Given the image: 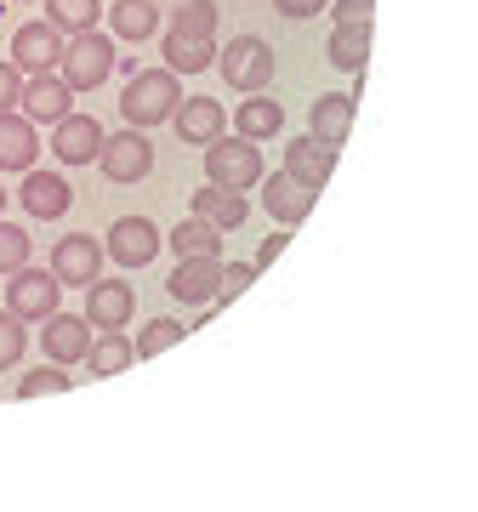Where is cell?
Returning <instances> with one entry per match:
<instances>
[{"mask_svg": "<svg viewBox=\"0 0 478 512\" xmlns=\"http://www.w3.org/2000/svg\"><path fill=\"white\" fill-rule=\"evenodd\" d=\"M177 103H183V86H177V74H166V69L131 74L126 92H120V114H126L131 131H148V126H160V120H171Z\"/></svg>", "mask_w": 478, "mask_h": 512, "instance_id": "1", "label": "cell"}, {"mask_svg": "<svg viewBox=\"0 0 478 512\" xmlns=\"http://www.w3.org/2000/svg\"><path fill=\"white\" fill-rule=\"evenodd\" d=\"M114 40L97 35V29H86V35H63V57H57V80L69 86V92H97L103 80L114 74Z\"/></svg>", "mask_w": 478, "mask_h": 512, "instance_id": "2", "label": "cell"}, {"mask_svg": "<svg viewBox=\"0 0 478 512\" xmlns=\"http://www.w3.org/2000/svg\"><path fill=\"white\" fill-rule=\"evenodd\" d=\"M205 177L211 188L222 194H245V188H257L268 171H262V148L245 143V137H217V143H205Z\"/></svg>", "mask_w": 478, "mask_h": 512, "instance_id": "3", "label": "cell"}, {"mask_svg": "<svg viewBox=\"0 0 478 512\" xmlns=\"http://www.w3.org/2000/svg\"><path fill=\"white\" fill-rule=\"evenodd\" d=\"M211 69H222V80H228L234 92L257 97V92H268V80H274V46L262 35H234L228 52H217Z\"/></svg>", "mask_w": 478, "mask_h": 512, "instance_id": "4", "label": "cell"}, {"mask_svg": "<svg viewBox=\"0 0 478 512\" xmlns=\"http://www.w3.org/2000/svg\"><path fill=\"white\" fill-rule=\"evenodd\" d=\"M12 285H6V313L18 319V325H46L57 313V296H63V285H57L46 268H18V274H6Z\"/></svg>", "mask_w": 478, "mask_h": 512, "instance_id": "5", "label": "cell"}, {"mask_svg": "<svg viewBox=\"0 0 478 512\" xmlns=\"http://www.w3.org/2000/svg\"><path fill=\"white\" fill-rule=\"evenodd\" d=\"M97 165H103L109 183H143L148 171H154V143H148L143 131L126 126V131H114V137H103Z\"/></svg>", "mask_w": 478, "mask_h": 512, "instance_id": "6", "label": "cell"}, {"mask_svg": "<svg viewBox=\"0 0 478 512\" xmlns=\"http://www.w3.org/2000/svg\"><path fill=\"white\" fill-rule=\"evenodd\" d=\"M46 274H52L57 285H80V291H86V285L103 279V245H97L92 234H63L52 245V268H46Z\"/></svg>", "mask_w": 478, "mask_h": 512, "instance_id": "7", "label": "cell"}, {"mask_svg": "<svg viewBox=\"0 0 478 512\" xmlns=\"http://www.w3.org/2000/svg\"><path fill=\"white\" fill-rule=\"evenodd\" d=\"M57 57H63V35H57L46 18L12 29V57H6V63H12L18 74H52Z\"/></svg>", "mask_w": 478, "mask_h": 512, "instance_id": "8", "label": "cell"}, {"mask_svg": "<svg viewBox=\"0 0 478 512\" xmlns=\"http://www.w3.org/2000/svg\"><path fill=\"white\" fill-rule=\"evenodd\" d=\"M18 109H23L29 126H57L63 114H74V92L57 80V74H23Z\"/></svg>", "mask_w": 478, "mask_h": 512, "instance_id": "9", "label": "cell"}, {"mask_svg": "<svg viewBox=\"0 0 478 512\" xmlns=\"http://www.w3.org/2000/svg\"><path fill=\"white\" fill-rule=\"evenodd\" d=\"M160 245H166V239H160V228H154L148 217H120V222L109 228V245H103V256H114L120 268H148V262L160 256Z\"/></svg>", "mask_w": 478, "mask_h": 512, "instance_id": "10", "label": "cell"}, {"mask_svg": "<svg viewBox=\"0 0 478 512\" xmlns=\"http://www.w3.org/2000/svg\"><path fill=\"white\" fill-rule=\"evenodd\" d=\"M131 313H137V291L126 279H97L86 285V325L92 330H126Z\"/></svg>", "mask_w": 478, "mask_h": 512, "instance_id": "11", "label": "cell"}, {"mask_svg": "<svg viewBox=\"0 0 478 512\" xmlns=\"http://www.w3.org/2000/svg\"><path fill=\"white\" fill-rule=\"evenodd\" d=\"M217 274H222V256H188V262L171 268L166 291L177 302H188V308H211L217 302Z\"/></svg>", "mask_w": 478, "mask_h": 512, "instance_id": "12", "label": "cell"}, {"mask_svg": "<svg viewBox=\"0 0 478 512\" xmlns=\"http://www.w3.org/2000/svg\"><path fill=\"white\" fill-rule=\"evenodd\" d=\"M103 137H109V131L97 126L92 114H63V120L52 126V154L63 165H92L97 148H103Z\"/></svg>", "mask_w": 478, "mask_h": 512, "instance_id": "13", "label": "cell"}, {"mask_svg": "<svg viewBox=\"0 0 478 512\" xmlns=\"http://www.w3.org/2000/svg\"><path fill=\"white\" fill-rule=\"evenodd\" d=\"M171 126H177V137H183L188 148H205V143H217V137H222L228 109H222L217 97H183L177 114H171Z\"/></svg>", "mask_w": 478, "mask_h": 512, "instance_id": "14", "label": "cell"}, {"mask_svg": "<svg viewBox=\"0 0 478 512\" xmlns=\"http://www.w3.org/2000/svg\"><path fill=\"white\" fill-rule=\"evenodd\" d=\"M279 171L319 194V188L331 183V171H336V148L313 143V137H291V143H285V165H279Z\"/></svg>", "mask_w": 478, "mask_h": 512, "instance_id": "15", "label": "cell"}, {"mask_svg": "<svg viewBox=\"0 0 478 512\" xmlns=\"http://www.w3.org/2000/svg\"><path fill=\"white\" fill-rule=\"evenodd\" d=\"M40 342H46V359H52L57 370L80 365V359H86V348H92V325H86L80 313H52V319H46V330H40Z\"/></svg>", "mask_w": 478, "mask_h": 512, "instance_id": "16", "label": "cell"}, {"mask_svg": "<svg viewBox=\"0 0 478 512\" xmlns=\"http://www.w3.org/2000/svg\"><path fill=\"white\" fill-rule=\"evenodd\" d=\"M353 103H359L353 92H319V103L308 109V137H313V143H325V148H342V143H348Z\"/></svg>", "mask_w": 478, "mask_h": 512, "instance_id": "17", "label": "cell"}, {"mask_svg": "<svg viewBox=\"0 0 478 512\" xmlns=\"http://www.w3.org/2000/svg\"><path fill=\"white\" fill-rule=\"evenodd\" d=\"M18 200H23V211L29 217H40V222H57L63 211L74 205V188L57 177V171H23V188H18Z\"/></svg>", "mask_w": 478, "mask_h": 512, "instance_id": "18", "label": "cell"}, {"mask_svg": "<svg viewBox=\"0 0 478 512\" xmlns=\"http://www.w3.org/2000/svg\"><path fill=\"white\" fill-rule=\"evenodd\" d=\"M262 205H268V217L274 222H285V228H296V222H308V211H313V188H302L296 177H285V171H274V177H262Z\"/></svg>", "mask_w": 478, "mask_h": 512, "instance_id": "19", "label": "cell"}, {"mask_svg": "<svg viewBox=\"0 0 478 512\" xmlns=\"http://www.w3.org/2000/svg\"><path fill=\"white\" fill-rule=\"evenodd\" d=\"M35 154H40V131L18 109H6L0 114V171H35Z\"/></svg>", "mask_w": 478, "mask_h": 512, "instance_id": "20", "label": "cell"}, {"mask_svg": "<svg viewBox=\"0 0 478 512\" xmlns=\"http://www.w3.org/2000/svg\"><path fill=\"white\" fill-rule=\"evenodd\" d=\"M188 211H194L205 228L228 234V228H239V222H245V211H251V205H245V194H222V188L205 183V188H194V194H188Z\"/></svg>", "mask_w": 478, "mask_h": 512, "instance_id": "21", "label": "cell"}, {"mask_svg": "<svg viewBox=\"0 0 478 512\" xmlns=\"http://www.w3.org/2000/svg\"><path fill=\"white\" fill-rule=\"evenodd\" d=\"M279 126H285V109H279L268 92L245 97V103L234 109V137H245V143H268Z\"/></svg>", "mask_w": 478, "mask_h": 512, "instance_id": "22", "label": "cell"}, {"mask_svg": "<svg viewBox=\"0 0 478 512\" xmlns=\"http://www.w3.org/2000/svg\"><path fill=\"white\" fill-rule=\"evenodd\" d=\"M160 57H166V74H200V69H211V63H217V40H194V35L166 29Z\"/></svg>", "mask_w": 478, "mask_h": 512, "instance_id": "23", "label": "cell"}, {"mask_svg": "<svg viewBox=\"0 0 478 512\" xmlns=\"http://www.w3.org/2000/svg\"><path fill=\"white\" fill-rule=\"evenodd\" d=\"M86 365H92V376H120L126 365H137L131 336H126V330H97L92 348H86Z\"/></svg>", "mask_w": 478, "mask_h": 512, "instance_id": "24", "label": "cell"}, {"mask_svg": "<svg viewBox=\"0 0 478 512\" xmlns=\"http://www.w3.org/2000/svg\"><path fill=\"white\" fill-rule=\"evenodd\" d=\"M109 23H114L120 40H148L154 29H160V12H154V0H114Z\"/></svg>", "mask_w": 478, "mask_h": 512, "instance_id": "25", "label": "cell"}, {"mask_svg": "<svg viewBox=\"0 0 478 512\" xmlns=\"http://www.w3.org/2000/svg\"><path fill=\"white\" fill-rule=\"evenodd\" d=\"M103 18V0H46V23L57 35H86Z\"/></svg>", "mask_w": 478, "mask_h": 512, "instance_id": "26", "label": "cell"}, {"mask_svg": "<svg viewBox=\"0 0 478 512\" xmlns=\"http://www.w3.org/2000/svg\"><path fill=\"white\" fill-rule=\"evenodd\" d=\"M171 251H177V262H188V256H222V234L217 228H205L200 217H188V222H177L171 228V239H166Z\"/></svg>", "mask_w": 478, "mask_h": 512, "instance_id": "27", "label": "cell"}, {"mask_svg": "<svg viewBox=\"0 0 478 512\" xmlns=\"http://www.w3.org/2000/svg\"><path fill=\"white\" fill-rule=\"evenodd\" d=\"M370 57V29H331V63L348 74H365Z\"/></svg>", "mask_w": 478, "mask_h": 512, "instance_id": "28", "label": "cell"}, {"mask_svg": "<svg viewBox=\"0 0 478 512\" xmlns=\"http://www.w3.org/2000/svg\"><path fill=\"white\" fill-rule=\"evenodd\" d=\"M171 29L177 35H194V40H217V0H183Z\"/></svg>", "mask_w": 478, "mask_h": 512, "instance_id": "29", "label": "cell"}, {"mask_svg": "<svg viewBox=\"0 0 478 512\" xmlns=\"http://www.w3.org/2000/svg\"><path fill=\"white\" fill-rule=\"evenodd\" d=\"M183 336H188V325H183V319H148V325H143V336L131 342V353H137V359H154V353L177 348Z\"/></svg>", "mask_w": 478, "mask_h": 512, "instance_id": "30", "label": "cell"}, {"mask_svg": "<svg viewBox=\"0 0 478 512\" xmlns=\"http://www.w3.org/2000/svg\"><path fill=\"white\" fill-rule=\"evenodd\" d=\"M29 251H35L29 228H18V222L0 217V274H18V268H29Z\"/></svg>", "mask_w": 478, "mask_h": 512, "instance_id": "31", "label": "cell"}, {"mask_svg": "<svg viewBox=\"0 0 478 512\" xmlns=\"http://www.w3.org/2000/svg\"><path fill=\"white\" fill-rule=\"evenodd\" d=\"M69 382H74V376H63L57 365H40L35 376H23V382H18V399H40V393H69Z\"/></svg>", "mask_w": 478, "mask_h": 512, "instance_id": "32", "label": "cell"}, {"mask_svg": "<svg viewBox=\"0 0 478 512\" xmlns=\"http://www.w3.org/2000/svg\"><path fill=\"white\" fill-rule=\"evenodd\" d=\"M23 348H29V330H23L18 319H12V313H0V370L18 365Z\"/></svg>", "mask_w": 478, "mask_h": 512, "instance_id": "33", "label": "cell"}, {"mask_svg": "<svg viewBox=\"0 0 478 512\" xmlns=\"http://www.w3.org/2000/svg\"><path fill=\"white\" fill-rule=\"evenodd\" d=\"M251 279H257V268H251V262H228V268L217 274V302H234Z\"/></svg>", "mask_w": 478, "mask_h": 512, "instance_id": "34", "label": "cell"}, {"mask_svg": "<svg viewBox=\"0 0 478 512\" xmlns=\"http://www.w3.org/2000/svg\"><path fill=\"white\" fill-rule=\"evenodd\" d=\"M370 12H376V0H336V29H370Z\"/></svg>", "mask_w": 478, "mask_h": 512, "instance_id": "35", "label": "cell"}, {"mask_svg": "<svg viewBox=\"0 0 478 512\" xmlns=\"http://www.w3.org/2000/svg\"><path fill=\"white\" fill-rule=\"evenodd\" d=\"M18 92H23V74L12 69L6 57H0V114H6V109H18Z\"/></svg>", "mask_w": 478, "mask_h": 512, "instance_id": "36", "label": "cell"}, {"mask_svg": "<svg viewBox=\"0 0 478 512\" xmlns=\"http://www.w3.org/2000/svg\"><path fill=\"white\" fill-rule=\"evenodd\" d=\"M274 6L285 12V18H319V12H325L331 0H274Z\"/></svg>", "mask_w": 478, "mask_h": 512, "instance_id": "37", "label": "cell"}, {"mask_svg": "<svg viewBox=\"0 0 478 512\" xmlns=\"http://www.w3.org/2000/svg\"><path fill=\"white\" fill-rule=\"evenodd\" d=\"M285 245H291V234H268V239L257 245V262H251V268H268V262H274V256L285 251Z\"/></svg>", "mask_w": 478, "mask_h": 512, "instance_id": "38", "label": "cell"}, {"mask_svg": "<svg viewBox=\"0 0 478 512\" xmlns=\"http://www.w3.org/2000/svg\"><path fill=\"white\" fill-rule=\"evenodd\" d=\"M0 211H6V188H0Z\"/></svg>", "mask_w": 478, "mask_h": 512, "instance_id": "39", "label": "cell"}]
</instances>
